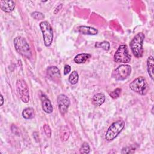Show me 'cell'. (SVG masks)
Returning a JSON list of instances; mask_svg holds the SVG:
<instances>
[{
	"mask_svg": "<svg viewBox=\"0 0 154 154\" xmlns=\"http://www.w3.org/2000/svg\"><path fill=\"white\" fill-rule=\"evenodd\" d=\"M121 91L122 89L120 88H117L109 93V96L113 99H117L119 97L121 93Z\"/></svg>",
	"mask_w": 154,
	"mask_h": 154,
	"instance_id": "22",
	"label": "cell"
},
{
	"mask_svg": "<svg viewBox=\"0 0 154 154\" xmlns=\"http://www.w3.org/2000/svg\"><path fill=\"white\" fill-rule=\"evenodd\" d=\"M78 31L84 35H94L98 33V30L95 28L87 26H80L77 28Z\"/></svg>",
	"mask_w": 154,
	"mask_h": 154,
	"instance_id": "13",
	"label": "cell"
},
{
	"mask_svg": "<svg viewBox=\"0 0 154 154\" xmlns=\"http://www.w3.org/2000/svg\"><path fill=\"white\" fill-rule=\"evenodd\" d=\"M125 125V123L123 120H118L112 123L107 129L105 138L107 141H111L117 137V136L122 132Z\"/></svg>",
	"mask_w": 154,
	"mask_h": 154,
	"instance_id": "4",
	"label": "cell"
},
{
	"mask_svg": "<svg viewBox=\"0 0 154 154\" xmlns=\"http://www.w3.org/2000/svg\"><path fill=\"white\" fill-rule=\"evenodd\" d=\"M135 151V148L132 147V146L126 147L122 149L121 153H134Z\"/></svg>",
	"mask_w": 154,
	"mask_h": 154,
	"instance_id": "24",
	"label": "cell"
},
{
	"mask_svg": "<svg viewBox=\"0 0 154 154\" xmlns=\"http://www.w3.org/2000/svg\"><path fill=\"white\" fill-rule=\"evenodd\" d=\"M105 101V96L104 94L99 93L94 94L92 98V103L94 106H99Z\"/></svg>",
	"mask_w": 154,
	"mask_h": 154,
	"instance_id": "14",
	"label": "cell"
},
{
	"mask_svg": "<svg viewBox=\"0 0 154 154\" xmlns=\"http://www.w3.org/2000/svg\"><path fill=\"white\" fill-rule=\"evenodd\" d=\"M61 7H62V4H60V5H58V7H57L55 8V10H54V14H57V13H58V11H60V10H59V9H61Z\"/></svg>",
	"mask_w": 154,
	"mask_h": 154,
	"instance_id": "27",
	"label": "cell"
},
{
	"mask_svg": "<svg viewBox=\"0 0 154 154\" xmlns=\"http://www.w3.org/2000/svg\"><path fill=\"white\" fill-rule=\"evenodd\" d=\"M1 9L6 13H10L15 8V2L14 1H0Z\"/></svg>",
	"mask_w": 154,
	"mask_h": 154,
	"instance_id": "12",
	"label": "cell"
},
{
	"mask_svg": "<svg viewBox=\"0 0 154 154\" xmlns=\"http://www.w3.org/2000/svg\"><path fill=\"white\" fill-rule=\"evenodd\" d=\"M57 104L60 114L64 116L67 112L70 105V100L66 95L60 94L57 97Z\"/></svg>",
	"mask_w": 154,
	"mask_h": 154,
	"instance_id": "9",
	"label": "cell"
},
{
	"mask_svg": "<svg viewBox=\"0 0 154 154\" xmlns=\"http://www.w3.org/2000/svg\"><path fill=\"white\" fill-rule=\"evenodd\" d=\"M71 70V67L69 64H66L64 67V74L67 75Z\"/></svg>",
	"mask_w": 154,
	"mask_h": 154,
	"instance_id": "26",
	"label": "cell"
},
{
	"mask_svg": "<svg viewBox=\"0 0 154 154\" xmlns=\"http://www.w3.org/2000/svg\"><path fill=\"white\" fill-rule=\"evenodd\" d=\"M31 16L35 20H42V19H43L45 17V16L43 13L38 11H35L32 13Z\"/></svg>",
	"mask_w": 154,
	"mask_h": 154,
	"instance_id": "23",
	"label": "cell"
},
{
	"mask_svg": "<svg viewBox=\"0 0 154 154\" xmlns=\"http://www.w3.org/2000/svg\"><path fill=\"white\" fill-rule=\"evenodd\" d=\"M131 58V56L128 52L126 45H120L114 55V60L117 63H127L130 61Z\"/></svg>",
	"mask_w": 154,
	"mask_h": 154,
	"instance_id": "6",
	"label": "cell"
},
{
	"mask_svg": "<svg viewBox=\"0 0 154 154\" xmlns=\"http://www.w3.org/2000/svg\"><path fill=\"white\" fill-rule=\"evenodd\" d=\"M90 149L89 144L87 142H84L79 149V152L81 153H85L88 154L90 153Z\"/></svg>",
	"mask_w": 154,
	"mask_h": 154,
	"instance_id": "21",
	"label": "cell"
},
{
	"mask_svg": "<svg viewBox=\"0 0 154 154\" xmlns=\"http://www.w3.org/2000/svg\"><path fill=\"white\" fill-rule=\"evenodd\" d=\"M70 132L67 127L64 126L60 131V138L62 141H66L69 139Z\"/></svg>",
	"mask_w": 154,
	"mask_h": 154,
	"instance_id": "18",
	"label": "cell"
},
{
	"mask_svg": "<svg viewBox=\"0 0 154 154\" xmlns=\"http://www.w3.org/2000/svg\"><path fill=\"white\" fill-rule=\"evenodd\" d=\"M3 103H4V98H3L2 95L1 94V106H2L3 105Z\"/></svg>",
	"mask_w": 154,
	"mask_h": 154,
	"instance_id": "28",
	"label": "cell"
},
{
	"mask_svg": "<svg viewBox=\"0 0 154 154\" xmlns=\"http://www.w3.org/2000/svg\"><path fill=\"white\" fill-rule=\"evenodd\" d=\"M91 57V55L87 53H81L76 55L74 58V61L77 64H82Z\"/></svg>",
	"mask_w": 154,
	"mask_h": 154,
	"instance_id": "16",
	"label": "cell"
},
{
	"mask_svg": "<svg viewBox=\"0 0 154 154\" xmlns=\"http://www.w3.org/2000/svg\"><path fill=\"white\" fill-rule=\"evenodd\" d=\"M22 116L25 119H31L34 117L35 112L32 108L28 107L25 108L22 111Z\"/></svg>",
	"mask_w": 154,
	"mask_h": 154,
	"instance_id": "17",
	"label": "cell"
},
{
	"mask_svg": "<svg viewBox=\"0 0 154 154\" xmlns=\"http://www.w3.org/2000/svg\"><path fill=\"white\" fill-rule=\"evenodd\" d=\"M95 46L97 48H101L105 51H108L109 49L110 45L108 41H103L100 43L99 42L96 43L95 45Z\"/></svg>",
	"mask_w": 154,
	"mask_h": 154,
	"instance_id": "20",
	"label": "cell"
},
{
	"mask_svg": "<svg viewBox=\"0 0 154 154\" xmlns=\"http://www.w3.org/2000/svg\"><path fill=\"white\" fill-rule=\"evenodd\" d=\"M40 28L43 34L45 45L46 47L50 46L54 38V31L51 25L47 21H42L40 23Z\"/></svg>",
	"mask_w": 154,
	"mask_h": 154,
	"instance_id": "5",
	"label": "cell"
},
{
	"mask_svg": "<svg viewBox=\"0 0 154 154\" xmlns=\"http://www.w3.org/2000/svg\"><path fill=\"white\" fill-rule=\"evenodd\" d=\"M78 78H79V75H78V73L76 71H73L69 77V81L70 82V83L71 84H76L78 81Z\"/></svg>",
	"mask_w": 154,
	"mask_h": 154,
	"instance_id": "19",
	"label": "cell"
},
{
	"mask_svg": "<svg viewBox=\"0 0 154 154\" xmlns=\"http://www.w3.org/2000/svg\"><path fill=\"white\" fill-rule=\"evenodd\" d=\"M16 90L21 100L24 103H28L29 100V90L26 82L22 79L16 82Z\"/></svg>",
	"mask_w": 154,
	"mask_h": 154,
	"instance_id": "8",
	"label": "cell"
},
{
	"mask_svg": "<svg viewBox=\"0 0 154 154\" xmlns=\"http://www.w3.org/2000/svg\"><path fill=\"white\" fill-rule=\"evenodd\" d=\"M129 88L133 91L141 94L145 95L148 91L149 85L143 76H139L134 79L130 84Z\"/></svg>",
	"mask_w": 154,
	"mask_h": 154,
	"instance_id": "3",
	"label": "cell"
},
{
	"mask_svg": "<svg viewBox=\"0 0 154 154\" xmlns=\"http://www.w3.org/2000/svg\"><path fill=\"white\" fill-rule=\"evenodd\" d=\"M153 65L154 60L153 56H149L147 60V70L150 78L153 79Z\"/></svg>",
	"mask_w": 154,
	"mask_h": 154,
	"instance_id": "15",
	"label": "cell"
},
{
	"mask_svg": "<svg viewBox=\"0 0 154 154\" xmlns=\"http://www.w3.org/2000/svg\"><path fill=\"white\" fill-rule=\"evenodd\" d=\"M13 43L16 51L27 58H30L32 56V52L26 39L21 36L15 37Z\"/></svg>",
	"mask_w": 154,
	"mask_h": 154,
	"instance_id": "1",
	"label": "cell"
},
{
	"mask_svg": "<svg viewBox=\"0 0 154 154\" xmlns=\"http://www.w3.org/2000/svg\"><path fill=\"white\" fill-rule=\"evenodd\" d=\"M144 34L143 32H138L136 34L130 42V47L134 55L137 58H141L143 54V42Z\"/></svg>",
	"mask_w": 154,
	"mask_h": 154,
	"instance_id": "2",
	"label": "cell"
},
{
	"mask_svg": "<svg viewBox=\"0 0 154 154\" xmlns=\"http://www.w3.org/2000/svg\"><path fill=\"white\" fill-rule=\"evenodd\" d=\"M132 69L128 64H122L117 67L112 73V77L117 81L126 79L131 74Z\"/></svg>",
	"mask_w": 154,
	"mask_h": 154,
	"instance_id": "7",
	"label": "cell"
},
{
	"mask_svg": "<svg viewBox=\"0 0 154 154\" xmlns=\"http://www.w3.org/2000/svg\"><path fill=\"white\" fill-rule=\"evenodd\" d=\"M41 100V104L42 109L47 114H51L53 111V107L52 103L49 99V98L46 96V94L42 93L40 96Z\"/></svg>",
	"mask_w": 154,
	"mask_h": 154,
	"instance_id": "10",
	"label": "cell"
},
{
	"mask_svg": "<svg viewBox=\"0 0 154 154\" xmlns=\"http://www.w3.org/2000/svg\"><path fill=\"white\" fill-rule=\"evenodd\" d=\"M43 129H44L45 133L46 135V136L48 137H51V129L49 127V126L47 124H45L43 126Z\"/></svg>",
	"mask_w": 154,
	"mask_h": 154,
	"instance_id": "25",
	"label": "cell"
},
{
	"mask_svg": "<svg viewBox=\"0 0 154 154\" xmlns=\"http://www.w3.org/2000/svg\"><path fill=\"white\" fill-rule=\"evenodd\" d=\"M46 74L49 79L58 82L61 78V73L60 70L56 66H50L46 69Z\"/></svg>",
	"mask_w": 154,
	"mask_h": 154,
	"instance_id": "11",
	"label": "cell"
}]
</instances>
